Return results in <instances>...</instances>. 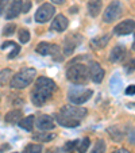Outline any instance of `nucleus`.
Segmentation results:
<instances>
[{"instance_id":"nucleus-1","label":"nucleus","mask_w":135,"mask_h":153,"mask_svg":"<svg viewBox=\"0 0 135 153\" xmlns=\"http://www.w3.org/2000/svg\"><path fill=\"white\" fill-rule=\"evenodd\" d=\"M55 83L49 77L41 76L38 80L35 81V87L31 92V100L35 106H43L50 98H52L53 92L55 91Z\"/></svg>"},{"instance_id":"nucleus-2","label":"nucleus","mask_w":135,"mask_h":153,"mask_svg":"<svg viewBox=\"0 0 135 153\" xmlns=\"http://www.w3.org/2000/svg\"><path fill=\"white\" fill-rule=\"evenodd\" d=\"M35 76H37V71L34 68H23L16 75L12 76L11 81H10V85L14 90H23V88L29 87L34 81Z\"/></svg>"},{"instance_id":"nucleus-3","label":"nucleus","mask_w":135,"mask_h":153,"mask_svg":"<svg viewBox=\"0 0 135 153\" xmlns=\"http://www.w3.org/2000/svg\"><path fill=\"white\" fill-rule=\"evenodd\" d=\"M66 77H68L69 81H72L73 84H81V85H84L91 79L89 77V68L83 62L73 64L72 67L68 69V72H66Z\"/></svg>"},{"instance_id":"nucleus-4","label":"nucleus","mask_w":135,"mask_h":153,"mask_svg":"<svg viewBox=\"0 0 135 153\" xmlns=\"http://www.w3.org/2000/svg\"><path fill=\"white\" fill-rule=\"evenodd\" d=\"M92 95H93V91L89 90V88H85V87H81V84H75L68 91L69 102L73 104H77V106L88 102L89 99L92 98Z\"/></svg>"},{"instance_id":"nucleus-5","label":"nucleus","mask_w":135,"mask_h":153,"mask_svg":"<svg viewBox=\"0 0 135 153\" xmlns=\"http://www.w3.org/2000/svg\"><path fill=\"white\" fill-rule=\"evenodd\" d=\"M123 12V6L119 0H114L108 4V7L105 8L103 14V20L105 23H111V22H115L116 19H119Z\"/></svg>"},{"instance_id":"nucleus-6","label":"nucleus","mask_w":135,"mask_h":153,"mask_svg":"<svg viewBox=\"0 0 135 153\" xmlns=\"http://www.w3.org/2000/svg\"><path fill=\"white\" fill-rule=\"evenodd\" d=\"M37 53L41 56H52L55 61H61L62 60V56L60 52V46L55 45V43H47V42H41L38 43L37 46Z\"/></svg>"},{"instance_id":"nucleus-7","label":"nucleus","mask_w":135,"mask_h":153,"mask_svg":"<svg viewBox=\"0 0 135 153\" xmlns=\"http://www.w3.org/2000/svg\"><path fill=\"white\" fill-rule=\"evenodd\" d=\"M60 114L65 117H69L72 119H77V121H83L86 117V110L83 107H78L77 104H70V106H63L60 110Z\"/></svg>"},{"instance_id":"nucleus-8","label":"nucleus","mask_w":135,"mask_h":153,"mask_svg":"<svg viewBox=\"0 0 135 153\" xmlns=\"http://www.w3.org/2000/svg\"><path fill=\"white\" fill-rule=\"evenodd\" d=\"M54 12H55V8L53 4L43 3L38 8V11L35 12V20H37L38 23H46V22H49L53 18Z\"/></svg>"},{"instance_id":"nucleus-9","label":"nucleus","mask_w":135,"mask_h":153,"mask_svg":"<svg viewBox=\"0 0 135 153\" xmlns=\"http://www.w3.org/2000/svg\"><path fill=\"white\" fill-rule=\"evenodd\" d=\"M81 41H83V37L78 35V34L68 35V37L65 38V41H63V54L70 56L73 52H75L76 48L81 43Z\"/></svg>"},{"instance_id":"nucleus-10","label":"nucleus","mask_w":135,"mask_h":153,"mask_svg":"<svg viewBox=\"0 0 135 153\" xmlns=\"http://www.w3.org/2000/svg\"><path fill=\"white\" fill-rule=\"evenodd\" d=\"M89 77L92 79V81L95 83H101L104 79V69L101 68V65L96 61H92L89 64Z\"/></svg>"},{"instance_id":"nucleus-11","label":"nucleus","mask_w":135,"mask_h":153,"mask_svg":"<svg viewBox=\"0 0 135 153\" xmlns=\"http://www.w3.org/2000/svg\"><path fill=\"white\" fill-rule=\"evenodd\" d=\"M134 30H135V20L127 19L124 22H120L118 26H115L114 33L116 35H127V34H131Z\"/></svg>"},{"instance_id":"nucleus-12","label":"nucleus","mask_w":135,"mask_h":153,"mask_svg":"<svg viewBox=\"0 0 135 153\" xmlns=\"http://www.w3.org/2000/svg\"><path fill=\"white\" fill-rule=\"evenodd\" d=\"M35 125L41 131H49V130L54 129V121H53L52 117L46 115V114L38 117V119H35Z\"/></svg>"},{"instance_id":"nucleus-13","label":"nucleus","mask_w":135,"mask_h":153,"mask_svg":"<svg viewBox=\"0 0 135 153\" xmlns=\"http://www.w3.org/2000/svg\"><path fill=\"white\" fill-rule=\"evenodd\" d=\"M68 26H69V20H68V18H66L65 15L60 14V15H57V16L54 18V20L52 22L50 29H52L53 31L62 33V31H65V30L68 29Z\"/></svg>"},{"instance_id":"nucleus-14","label":"nucleus","mask_w":135,"mask_h":153,"mask_svg":"<svg viewBox=\"0 0 135 153\" xmlns=\"http://www.w3.org/2000/svg\"><path fill=\"white\" fill-rule=\"evenodd\" d=\"M22 12V1L20 0H12L8 10L6 11V19H14Z\"/></svg>"},{"instance_id":"nucleus-15","label":"nucleus","mask_w":135,"mask_h":153,"mask_svg":"<svg viewBox=\"0 0 135 153\" xmlns=\"http://www.w3.org/2000/svg\"><path fill=\"white\" fill-rule=\"evenodd\" d=\"M55 119H57L58 123H60L61 126H63V127H77V126H80V123H81V121L72 119V118H69V117H65V115H62V114H60V113L55 115Z\"/></svg>"},{"instance_id":"nucleus-16","label":"nucleus","mask_w":135,"mask_h":153,"mask_svg":"<svg viewBox=\"0 0 135 153\" xmlns=\"http://www.w3.org/2000/svg\"><path fill=\"white\" fill-rule=\"evenodd\" d=\"M126 54V48L123 45H116L114 49L111 50V54H109V61L111 62H118Z\"/></svg>"},{"instance_id":"nucleus-17","label":"nucleus","mask_w":135,"mask_h":153,"mask_svg":"<svg viewBox=\"0 0 135 153\" xmlns=\"http://www.w3.org/2000/svg\"><path fill=\"white\" fill-rule=\"evenodd\" d=\"M103 7V0H89L88 1V12L92 18L97 16Z\"/></svg>"},{"instance_id":"nucleus-18","label":"nucleus","mask_w":135,"mask_h":153,"mask_svg":"<svg viewBox=\"0 0 135 153\" xmlns=\"http://www.w3.org/2000/svg\"><path fill=\"white\" fill-rule=\"evenodd\" d=\"M122 87H123L122 79H120V76L116 73V75H114L111 77V80H109V90H111V92L114 94V95H116V94H119L122 91Z\"/></svg>"},{"instance_id":"nucleus-19","label":"nucleus","mask_w":135,"mask_h":153,"mask_svg":"<svg viewBox=\"0 0 135 153\" xmlns=\"http://www.w3.org/2000/svg\"><path fill=\"white\" fill-rule=\"evenodd\" d=\"M22 115H23V113H22L20 108H14V110H11L10 113L6 114L4 121L8 122V123H16V122H19L22 119Z\"/></svg>"},{"instance_id":"nucleus-20","label":"nucleus","mask_w":135,"mask_h":153,"mask_svg":"<svg viewBox=\"0 0 135 153\" xmlns=\"http://www.w3.org/2000/svg\"><path fill=\"white\" fill-rule=\"evenodd\" d=\"M109 38H111V35L109 34L101 35V37H96V38H93V39L91 41V45H92L95 49H101V48H104L107 43H108Z\"/></svg>"},{"instance_id":"nucleus-21","label":"nucleus","mask_w":135,"mask_h":153,"mask_svg":"<svg viewBox=\"0 0 135 153\" xmlns=\"http://www.w3.org/2000/svg\"><path fill=\"white\" fill-rule=\"evenodd\" d=\"M34 122H35L34 115H29V117H26V118L20 119V121L18 122V125H19L22 129L27 130V131H31L32 127H34Z\"/></svg>"},{"instance_id":"nucleus-22","label":"nucleus","mask_w":135,"mask_h":153,"mask_svg":"<svg viewBox=\"0 0 135 153\" xmlns=\"http://www.w3.org/2000/svg\"><path fill=\"white\" fill-rule=\"evenodd\" d=\"M8 46L12 48V50L10 52V54H8V58H10V60H12V58H15L18 54H19L20 46H19V45H16L15 42H14V45H12V41H6V42L1 45V49H6V48H8Z\"/></svg>"},{"instance_id":"nucleus-23","label":"nucleus","mask_w":135,"mask_h":153,"mask_svg":"<svg viewBox=\"0 0 135 153\" xmlns=\"http://www.w3.org/2000/svg\"><path fill=\"white\" fill-rule=\"evenodd\" d=\"M120 127L119 126H114L108 129V133L111 136V138H114L115 141H122L124 137V130H119Z\"/></svg>"},{"instance_id":"nucleus-24","label":"nucleus","mask_w":135,"mask_h":153,"mask_svg":"<svg viewBox=\"0 0 135 153\" xmlns=\"http://www.w3.org/2000/svg\"><path fill=\"white\" fill-rule=\"evenodd\" d=\"M55 134H49V133H46V131H42V133H38V134H34L32 136V140H35V141H42V142H49V141H52V140H54L55 138Z\"/></svg>"},{"instance_id":"nucleus-25","label":"nucleus","mask_w":135,"mask_h":153,"mask_svg":"<svg viewBox=\"0 0 135 153\" xmlns=\"http://www.w3.org/2000/svg\"><path fill=\"white\" fill-rule=\"evenodd\" d=\"M12 76H14V73H12L11 69H1L0 71V85H6L8 81H11Z\"/></svg>"},{"instance_id":"nucleus-26","label":"nucleus","mask_w":135,"mask_h":153,"mask_svg":"<svg viewBox=\"0 0 135 153\" xmlns=\"http://www.w3.org/2000/svg\"><path fill=\"white\" fill-rule=\"evenodd\" d=\"M89 144H91V141H89L88 137H85V138H83V140H78L76 150H77L78 153H85L89 148Z\"/></svg>"},{"instance_id":"nucleus-27","label":"nucleus","mask_w":135,"mask_h":153,"mask_svg":"<svg viewBox=\"0 0 135 153\" xmlns=\"http://www.w3.org/2000/svg\"><path fill=\"white\" fill-rule=\"evenodd\" d=\"M22 153H42V146L39 144H29Z\"/></svg>"},{"instance_id":"nucleus-28","label":"nucleus","mask_w":135,"mask_h":153,"mask_svg":"<svg viewBox=\"0 0 135 153\" xmlns=\"http://www.w3.org/2000/svg\"><path fill=\"white\" fill-rule=\"evenodd\" d=\"M91 153H105V142L103 140H97Z\"/></svg>"},{"instance_id":"nucleus-29","label":"nucleus","mask_w":135,"mask_h":153,"mask_svg":"<svg viewBox=\"0 0 135 153\" xmlns=\"http://www.w3.org/2000/svg\"><path fill=\"white\" fill-rule=\"evenodd\" d=\"M18 37H19V41L22 43H27L30 41V31L26 29H20L18 33Z\"/></svg>"},{"instance_id":"nucleus-30","label":"nucleus","mask_w":135,"mask_h":153,"mask_svg":"<svg viewBox=\"0 0 135 153\" xmlns=\"http://www.w3.org/2000/svg\"><path fill=\"white\" fill-rule=\"evenodd\" d=\"M15 31H16V25L8 23V25H6V26H4V29H3V35H6V37H10V35H12Z\"/></svg>"},{"instance_id":"nucleus-31","label":"nucleus","mask_w":135,"mask_h":153,"mask_svg":"<svg viewBox=\"0 0 135 153\" xmlns=\"http://www.w3.org/2000/svg\"><path fill=\"white\" fill-rule=\"evenodd\" d=\"M76 146H77V141H69L65 144L63 150H65L66 153H73L76 150Z\"/></svg>"},{"instance_id":"nucleus-32","label":"nucleus","mask_w":135,"mask_h":153,"mask_svg":"<svg viewBox=\"0 0 135 153\" xmlns=\"http://www.w3.org/2000/svg\"><path fill=\"white\" fill-rule=\"evenodd\" d=\"M12 0H0V15L4 14V11H6V8L11 4Z\"/></svg>"},{"instance_id":"nucleus-33","label":"nucleus","mask_w":135,"mask_h":153,"mask_svg":"<svg viewBox=\"0 0 135 153\" xmlns=\"http://www.w3.org/2000/svg\"><path fill=\"white\" fill-rule=\"evenodd\" d=\"M124 69H126L127 73H131L135 71V58H132L131 61H130L127 65H124Z\"/></svg>"},{"instance_id":"nucleus-34","label":"nucleus","mask_w":135,"mask_h":153,"mask_svg":"<svg viewBox=\"0 0 135 153\" xmlns=\"http://www.w3.org/2000/svg\"><path fill=\"white\" fill-rule=\"evenodd\" d=\"M30 8H31V3H30L29 0L24 4H22V12H29Z\"/></svg>"},{"instance_id":"nucleus-35","label":"nucleus","mask_w":135,"mask_h":153,"mask_svg":"<svg viewBox=\"0 0 135 153\" xmlns=\"http://www.w3.org/2000/svg\"><path fill=\"white\" fill-rule=\"evenodd\" d=\"M128 140H130V142H131V144H135V129H132L131 131H130Z\"/></svg>"},{"instance_id":"nucleus-36","label":"nucleus","mask_w":135,"mask_h":153,"mask_svg":"<svg viewBox=\"0 0 135 153\" xmlns=\"http://www.w3.org/2000/svg\"><path fill=\"white\" fill-rule=\"evenodd\" d=\"M126 94H127V95H135V85H130V87H127Z\"/></svg>"},{"instance_id":"nucleus-37","label":"nucleus","mask_w":135,"mask_h":153,"mask_svg":"<svg viewBox=\"0 0 135 153\" xmlns=\"http://www.w3.org/2000/svg\"><path fill=\"white\" fill-rule=\"evenodd\" d=\"M8 148H10V145H3V146L0 148V153H3V150L4 149H8Z\"/></svg>"},{"instance_id":"nucleus-38","label":"nucleus","mask_w":135,"mask_h":153,"mask_svg":"<svg viewBox=\"0 0 135 153\" xmlns=\"http://www.w3.org/2000/svg\"><path fill=\"white\" fill-rule=\"evenodd\" d=\"M52 1H53V3H55V4H62L65 0H52Z\"/></svg>"},{"instance_id":"nucleus-39","label":"nucleus","mask_w":135,"mask_h":153,"mask_svg":"<svg viewBox=\"0 0 135 153\" xmlns=\"http://www.w3.org/2000/svg\"><path fill=\"white\" fill-rule=\"evenodd\" d=\"M116 153H130L127 149H119V150H116Z\"/></svg>"},{"instance_id":"nucleus-40","label":"nucleus","mask_w":135,"mask_h":153,"mask_svg":"<svg viewBox=\"0 0 135 153\" xmlns=\"http://www.w3.org/2000/svg\"><path fill=\"white\" fill-rule=\"evenodd\" d=\"M58 149H52V150H47V153H60V152H57Z\"/></svg>"},{"instance_id":"nucleus-41","label":"nucleus","mask_w":135,"mask_h":153,"mask_svg":"<svg viewBox=\"0 0 135 153\" xmlns=\"http://www.w3.org/2000/svg\"><path fill=\"white\" fill-rule=\"evenodd\" d=\"M132 49H134V50H135V39H134V46H132Z\"/></svg>"},{"instance_id":"nucleus-42","label":"nucleus","mask_w":135,"mask_h":153,"mask_svg":"<svg viewBox=\"0 0 135 153\" xmlns=\"http://www.w3.org/2000/svg\"><path fill=\"white\" fill-rule=\"evenodd\" d=\"M39 1H41V0H39Z\"/></svg>"}]
</instances>
